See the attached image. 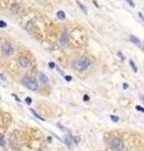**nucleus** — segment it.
Instances as JSON below:
<instances>
[{
    "label": "nucleus",
    "mask_w": 144,
    "mask_h": 151,
    "mask_svg": "<svg viewBox=\"0 0 144 151\" xmlns=\"http://www.w3.org/2000/svg\"><path fill=\"white\" fill-rule=\"evenodd\" d=\"M90 66H92V59L89 57H79V58L74 59L73 63H71L73 69L78 71V72H84L89 68Z\"/></svg>",
    "instance_id": "f257e3e1"
},
{
    "label": "nucleus",
    "mask_w": 144,
    "mask_h": 151,
    "mask_svg": "<svg viewBox=\"0 0 144 151\" xmlns=\"http://www.w3.org/2000/svg\"><path fill=\"white\" fill-rule=\"evenodd\" d=\"M21 83L26 87V88H29L30 91H36L38 89V81L35 79L34 77H31V76H25L23 77V79H21Z\"/></svg>",
    "instance_id": "f03ea898"
},
{
    "label": "nucleus",
    "mask_w": 144,
    "mask_h": 151,
    "mask_svg": "<svg viewBox=\"0 0 144 151\" xmlns=\"http://www.w3.org/2000/svg\"><path fill=\"white\" fill-rule=\"evenodd\" d=\"M109 146L114 151H123L125 145H124V141L120 137H113V138H110V141H109Z\"/></svg>",
    "instance_id": "7ed1b4c3"
},
{
    "label": "nucleus",
    "mask_w": 144,
    "mask_h": 151,
    "mask_svg": "<svg viewBox=\"0 0 144 151\" xmlns=\"http://www.w3.org/2000/svg\"><path fill=\"white\" fill-rule=\"evenodd\" d=\"M0 48H1V53L5 57H10V55H13V53H14V47L10 42H4Z\"/></svg>",
    "instance_id": "20e7f679"
},
{
    "label": "nucleus",
    "mask_w": 144,
    "mask_h": 151,
    "mask_svg": "<svg viewBox=\"0 0 144 151\" xmlns=\"http://www.w3.org/2000/svg\"><path fill=\"white\" fill-rule=\"evenodd\" d=\"M19 64L21 68H29L30 67V60L26 55H20L19 57Z\"/></svg>",
    "instance_id": "39448f33"
},
{
    "label": "nucleus",
    "mask_w": 144,
    "mask_h": 151,
    "mask_svg": "<svg viewBox=\"0 0 144 151\" xmlns=\"http://www.w3.org/2000/svg\"><path fill=\"white\" fill-rule=\"evenodd\" d=\"M60 44H62L63 47H66L68 46V43H69V34H68V32L66 30H64L63 33H62V35H60Z\"/></svg>",
    "instance_id": "423d86ee"
},
{
    "label": "nucleus",
    "mask_w": 144,
    "mask_h": 151,
    "mask_svg": "<svg viewBox=\"0 0 144 151\" xmlns=\"http://www.w3.org/2000/svg\"><path fill=\"white\" fill-rule=\"evenodd\" d=\"M129 39H130V42H132V43H134L138 48H140V49L143 50V52H144V44L140 42V39H139V38H137L135 35H130V37H129Z\"/></svg>",
    "instance_id": "0eeeda50"
},
{
    "label": "nucleus",
    "mask_w": 144,
    "mask_h": 151,
    "mask_svg": "<svg viewBox=\"0 0 144 151\" xmlns=\"http://www.w3.org/2000/svg\"><path fill=\"white\" fill-rule=\"evenodd\" d=\"M64 142L66 144V146H68V147H69L70 150H73V146H74V144L71 142V140L69 138V136H68V135H66V136L64 137Z\"/></svg>",
    "instance_id": "6e6552de"
},
{
    "label": "nucleus",
    "mask_w": 144,
    "mask_h": 151,
    "mask_svg": "<svg viewBox=\"0 0 144 151\" xmlns=\"http://www.w3.org/2000/svg\"><path fill=\"white\" fill-rule=\"evenodd\" d=\"M39 79L41 81V83H44V85H48V83H49V78L44 74V73H40V74H39Z\"/></svg>",
    "instance_id": "1a4fd4ad"
},
{
    "label": "nucleus",
    "mask_w": 144,
    "mask_h": 151,
    "mask_svg": "<svg viewBox=\"0 0 144 151\" xmlns=\"http://www.w3.org/2000/svg\"><path fill=\"white\" fill-rule=\"evenodd\" d=\"M75 1H76V5H78V7L80 8V10H81V12L84 13V14H86V13H88V10H86V8L84 7V4H83V3H80L79 0H75Z\"/></svg>",
    "instance_id": "9d476101"
},
{
    "label": "nucleus",
    "mask_w": 144,
    "mask_h": 151,
    "mask_svg": "<svg viewBox=\"0 0 144 151\" xmlns=\"http://www.w3.org/2000/svg\"><path fill=\"white\" fill-rule=\"evenodd\" d=\"M30 112H31L33 115H34V116L36 117V118H39L40 121H45V118H44V117H41V116H40L39 113H38V112H36V111H35V110H33V108H30Z\"/></svg>",
    "instance_id": "9b49d317"
},
{
    "label": "nucleus",
    "mask_w": 144,
    "mask_h": 151,
    "mask_svg": "<svg viewBox=\"0 0 144 151\" xmlns=\"http://www.w3.org/2000/svg\"><path fill=\"white\" fill-rule=\"evenodd\" d=\"M129 64H130V67H132V71L134 72V73H137V72H138V68H137V66H135V63H134V60H133V59H129Z\"/></svg>",
    "instance_id": "f8f14e48"
},
{
    "label": "nucleus",
    "mask_w": 144,
    "mask_h": 151,
    "mask_svg": "<svg viewBox=\"0 0 144 151\" xmlns=\"http://www.w3.org/2000/svg\"><path fill=\"white\" fill-rule=\"evenodd\" d=\"M57 16L59 19H62V20H64L65 18H66V15H65V13L63 12V10H59V12H57Z\"/></svg>",
    "instance_id": "ddd939ff"
},
{
    "label": "nucleus",
    "mask_w": 144,
    "mask_h": 151,
    "mask_svg": "<svg viewBox=\"0 0 144 151\" xmlns=\"http://www.w3.org/2000/svg\"><path fill=\"white\" fill-rule=\"evenodd\" d=\"M110 120H112L113 122H118L119 121V117L115 116V115H110Z\"/></svg>",
    "instance_id": "4468645a"
},
{
    "label": "nucleus",
    "mask_w": 144,
    "mask_h": 151,
    "mask_svg": "<svg viewBox=\"0 0 144 151\" xmlns=\"http://www.w3.org/2000/svg\"><path fill=\"white\" fill-rule=\"evenodd\" d=\"M55 69H57V71H58V72H59V73H60V74H62V76H63V77L65 76V73H64V72H63L62 69H60V68H59V67H58V66H55Z\"/></svg>",
    "instance_id": "2eb2a0df"
},
{
    "label": "nucleus",
    "mask_w": 144,
    "mask_h": 151,
    "mask_svg": "<svg viewBox=\"0 0 144 151\" xmlns=\"http://www.w3.org/2000/svg\"><path fill=\"white\" fill-rule=\"evenodd\" d=\"M125 1L128 3V4L130 5L132 8H134V7H135V4H134V1H133V0H125Z\"/></svg>",
    "instance_id": "dca6fc26"
},
{
    "label": "nucleus",
    "mask_w": 144,
    "mask_h": 151,
    "mask_svg": "<svg viewBox=\"0 0 144 151\" xmlns=\"http://www.w3.org/2000/svg\"><path fill=\"white\" fill-rule=\"evenodd\" d=\"M0 146H5V140L3 136H0Z\"/></svg>",
    "instance_id": "f3484780"
},
{
    "label": "nucleus",
    "mask_w": 144,
    "mask_h": 151,
    "mask_svg": "<svg viewBox=\"0 0 144 151\" xmlns=\"http://www.w3.org/2000/svg\"><path fill=\"white\" fill-rule=\"evenodd\" d=\"M64 79H65L66 82H70L71 79H73V78H71L70 76H66V74H65V76H64Z\"/></svg>",
    "instance_id": "a211bd4d"
},
{
    "label": "nucleus",
    "mask_w": 144,
    "mask_h": 151,
    "mask_svg": "<svg viewBox=\"0 0 144 151\" xmlns=\"http://www.w3.org/2000/svg\"><path fill=\"white\" fill-rule=\"evenodd\" d=\"M89 99H90V97L88 96V94H84V96H83V101H85V102H88Z\"/></svg>",
    "instance_id": "6ab92c4d"
},
{
    "label": "nucleus",
    "mask_w": 144,
    "mask_h": 151,
    "mask_svg": "<svg viewBox=\"0 0 144 151\" xmlns=\"http://www.w3.org/2000/svg\"><path fill=\"white\" fill-rule=\"evenodd\" d=\"M48 66H49V68H52V69H53V68H55V66H57V64H55L54 62H49Z\"/></svg>",
    "instance_id": "aec40b11"
},
{
    "label": "nucleus",
    "mask_w": 144,
    "mask_h": 151,
    "mask_svg": "<svg viewBox=\"0 0 144 151\" xmlns=\"http://www.w3.org/2000/svg\"><path fill=\"white\" fill-rule=\"evenodd\" d=\"M0 28H6V23L3 20H0Z\"/></svg>",
    "instance_id": "412c9836"
},
{
    "label": "nucleus",
    "mask_w": 144,
    "mask_h": 151,
    "mask_svg": "<svg viewBox=\"0 0 144 151\" xmlns=\"http://www.w3.org/2000/svg\"><path fill=\"white\" fill-rule=\"evenodd\" d=\"M118 55H119V58H120L121 60H124V55H123V53H121L120 50H118Z\"/></svg>",
    "instance_id": "4be33fe9"
},
{
    "label": "nucleus",
    "mask_w": 144,
    "mask_h": 151,
    "mask_svg": "<svg viewBox=\"0 0 144 151\" xmlns=\"http://www.w3.org/2000/svg\"><path fill=\"white\" fill-rule=\"evenodd\" d=\"M135 108L138 111H140V112H144V107H142V106H135Z\"/></svg>",
    "instance_id": "5701e85b"
},
{
    "label": "nucleus",
    "mask_w": 144,
    "mask_h": 151,
    "mask_svg": "<svg viewBox=\"0 0 144 151\" xmlns=\"http://www.w3.org/2000/svg\"><path fill=\"white\" fill-rule=\"evenodd\" d=\"M25 102H26V105H31V98L26 97V98H25Z\"/></svg>",
    "instance_id": "b1692460"
},
{
    "label": "nucleus",
    "mask_w": 144,
    "mask_h": 151,
    "mask_svg": "<svg viewBox=\"0 0 144 151\" xmlns=\"http://www.w3.org/2000/svg\"><path fill=\"white\" fill-rule=\"evenodd\" d=\"M128 87H129V85H128V83H123V88H124V89H127Z\"/></svg>",
    "instance_id": "393cba45"
},
{
    "label": "nucleus",
    "mask_w": 144,
    "mask_h": 151,
    "mask_svg": "<svg viewBox=\"0 0 144 151\" xmlns=\"http://www.w3.org/2000/svg\"><path fill=\"white\" fill-rule=\"evenodd\" d=\"M93 4H94V7H97V8H99V5H98V3L95 1V0H93Z\"/></svg>",
    "instance_id": "a878e982"
},
{
    "label": "nucleus",
    "mask_w": 144,
    "mask_h": 151,
    "mask_svg": "<svg viewBox=\"0 0 144 151\" xmlns=\"http://www.w3.org/2000/svg\"><path fill=\"white\" fill-rule=\"evenodd\" d=\"M13 96H14V98H15L16 101H20V99H19V97H18V96H16V94H13Z\"/></svg>",
    "instance_id": "bb28decb"
},
{
    "label": "nucleus",
    "mask_w": 144,
    "mask_h": 151,
    "mask_svg": "<svg viewBox=\"0 0 144 151\" xmlns=\"http://www.w3.org/2000/svg\"><path fill=\"white\" fill-rule=\"evenodd\" d=\"M138 15H139V16H140V18H142V19H143V20H144V15H143V14H142V13H139V14H138Z\"/></svg>",
    "instance_id": "cd10ccee"
},
{
    "label": "nucleus",
    "mask_w": 144,
    "mask_h": 151,
    "mask_svg": "<svg viewBox=\"0 0 144 151\" xmlns=\"http://www.w3.org/2000/svg\"><path fill=\"white\" fill-rule=\"evenodd\" d=\"M140 99L143 101V103H144V96H140Z\"/></svg>",
    "instance_id": "c85d7f7f"
}]
</instances>
